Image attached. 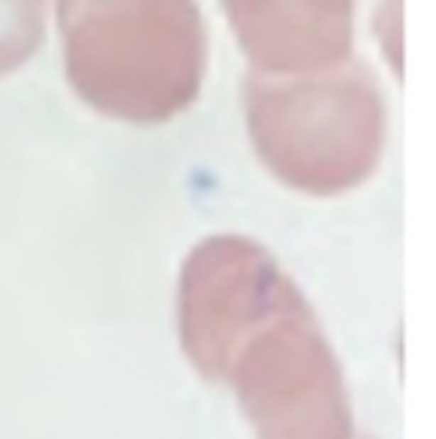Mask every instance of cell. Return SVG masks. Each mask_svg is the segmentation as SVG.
Listing matches in <instances>:
<instances>
[{
  "label": "cell",
  "mask_w": 436,
  "mask_h": 439,
  "mask_svg": "<svg viewBox=\"0 0 436 439\" xmlns=\"http://www.w3.org/2000/svg\"><path fill=\"white\" fill-rule=\"evenodd\" d=\"M63 70L91 109L160 123L196 103L208 30L196 0H55Z\"/></svg>",
  "instance_id": "cell-2"
},
{
  "label": "cell",
  "mask_w": 436,
  "mask_h": 439,
  "mask_svg": "<svg viewBox=\"0 0 436 439\" xmlns=\"http://www.w3.org/2000/svg\"><path fill=\"white\" fill-rule=\"evenodd\" d=\"M244 115L256 154L274 178L313 196L367 181L386 148L382 87L358 57L295 75L250 70Z\"/></svg>",
  "instance_id": "cell-3"
},
{
  "label": "cell",
  "mask_w": 436,
  "mask_h": 439,
  "mask_svg": "<svg viewBox=\"0 0 436 439\" xmlns=\"http://www.w3.org/2000/svg\"><path fill=\"white\" fill-rule=\"evenodd\" d=\"M256 72H316L352 57L358 0H220Z\"/></svg>",
  "instance_id": "cell-4"
},
{
  "label": "cell",
  "mask_w": 436,
  "mask_h": 439,
  "mask_svg": "<svg viewBox=\"0 0 436 439\" xmlns=\"http://www.w3.org/2000/svg\"><path fill=\"white\" fill-rule=\"evenodd\" d=\"M45 40V0H0V75L16 72Z\"/></svg>",
  "instance_id": "cell-5"
},
{
  "label": "cell",
  "mask_w": 436,
  "mask_h": 439,
  "mask_svg": "<svg viewBox=\"0 0 436 439\" xmlns=\"http://www.w3.org/2000/svg\"><path fill=\"white\" fill-rule=\"evenodd\" d=\"M178 328L205 379L235 388L256 439H352L340 361L265 247L235 235L202 241L181 271Z\"/></svg>",
  "instance_id": "cell-1"
}]
</instances>
